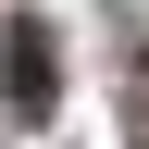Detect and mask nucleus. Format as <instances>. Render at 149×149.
Instances as JSON below:
<instances>
[{"mask_svg": "<svg viewBox=\"0 0 149 149\" xmlns=\"http://www.w3.org/2000/svg\"><path fill=\"white\" fill-rule=\"evenodd\" d=\"M0 100L25 112V124H50V100H62V50H50V25H37V13H13V25H0Z\"/></svg>", "mask_w": 149, "mask_h": 149, "instance_id": "nucleus-1", "label": "nucleus"}]
</instances>
